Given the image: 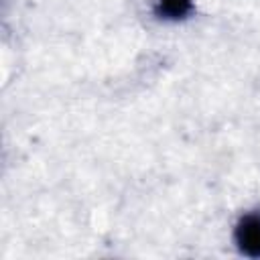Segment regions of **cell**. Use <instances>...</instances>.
I'll use <instances>...</instances> for the list:
<instances>
[{"label":"cell","instance_id":"cell-1","mask_svg":"<svg viewBox=\"0 0 260 260\" xmlns=\"http://www.w3.org/2000/svg\"><path fill=\"white\" fill-rule=\"evenodd\" d=\"M238 250L248 258H260V211L244 213L234 230Z\"/></svg>","mask_w":260,"mask_h":260},{"label":"cell","instance_id":"cell-2","mask_svg":"<svg viewBox=\"0 0 260 260\" xmlns=\"http://www.w3.org/2000/svg\"><path fill=\"white\" fill-rule=\"evenodd\" d=\"M193 12V0H154V16L160 20H185Z\"/></svg>","mask_w":260,"mask_h":260}]
</instances>
